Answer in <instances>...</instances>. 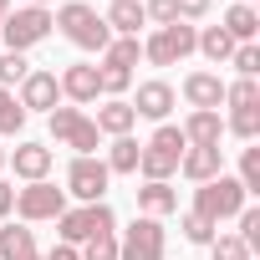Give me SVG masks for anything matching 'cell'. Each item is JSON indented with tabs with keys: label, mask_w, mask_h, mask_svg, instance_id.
<instances>
[{
	"label": "cell",
	"mask_w": 260,
	"mask_h": 260,
	"mask_svg": "<svg viewBox=\"0 0 260 260\" xmlns=\"http://www.w3.org/2000/svg\"><path fill=\"white\" fill-rule=\"evenodd\" d=\"M224 102H230V112H235V107H260V82H255V77L224 82Z\"/></svg>",
	"instance_id": "obj_26"
},
{
	"label": "cell",
	"mask_w": 260,
	"mask_h": 260,
	"mask_svg": "<svg viewBox=\"0 0 260 260\" xmlns=\"http://www.w3.org/2000/svg\"><path fill=\"white\" fill-rule=\"evenodd\" d=\"M26 77H31V61H26L21 51H0V87L11 92V87H21Z\"/></svg>",
	"instance_id": "obj_28"
},
{
	"label": "cell",
	"mask_w": 260,
	"mask_h": 260,
	"mask_svg": "<svg viewBox=\"0 0 260 260\" xmlns=\"http://www.w3.org/2000/svg\"><path fill=\"white\" fill-rule=\"evenodd\" d=\"M21 127H26V107L16 102V92H6V87H0V133H6V138H16Z\"/></svg>",
	"instance_id": "obj_27"
},
{
	"label": "cell",
	"mask_w": 260,
	"mask_h": 260,
	"mask_svg": "<svg viewBox=\"0 0 260 260\" xmlns=\"http://www.w3.org/2000/svg\"><path fill=\"white\" fill-rule=\"evenodd\" d=\"M46 117H51V138H56V143H67V148H77V158H92V153L102 148L97 122H92L82 107H51Z\"/></svg>",
	"instance_id": "obj_4"
},
{
	"label": "cell",
	"mask_w": 260,
	"mask_h": 260,
	"mask_svg": "<svg viewBox=\"0 0 260 260\" xmlns=\"http://www.w3.org/2000/svg\"><path fill=\"white\" fill-rule=\"evenodd\" d=\"M31 6H51V0H31Z\"/></svg>",
	"instance_id": "obj_42"
},
{
	"label": "cell",
	"mask_w": 260,
	"mask_h": 260,
	"mask_svg": "<svg viewBox=\"0 0 260 260\" xmlns=\"http://www.w3.org/2000/svg\"><path fill=\"white\" fill-rule=\"evenodd\" d=\"M138 56H143V41H138V36H112L107 51H102V72H122V77H133Z\"/></svg>",
	"instance_id": "obj_20"
},
{
	"label": "cell",
	"mask_w": 260,
	"mask_h": 260,
	"mask_svg": "<svg viewBox=\"0 0 260 260\" xmlns=\"http://www.w3.org/2000/svg\"><path fill=\"white\" fill-rule=\"evenodd\" d=\"M143 16L153 21V26H174L179 16H174V0H143Z\"/></svg>",
	"instance_id": "obj_36"
},
{
	"label": "cell",
	"mask_w": 260,
	"mask_h": 260,
	"mask_svg": "<svg viewBox=\"0 0 260 260\" xmlns=\"http://www.w3.org/2000/svg\"><path fill=\"white\" fill-rule=\"evenodd\" d=\"M209 255H214V260H250V250H245L240 235H214V240H209Z\"/></svg>",
	"instance_id": "obj_33"
},
{
	"label": "cell",
	"mask_w": 260,
	"mask_h": 260,
	"mask_svg": "<svg viewBox=\"0 0 260 260\" xmlns=\"http://www.w3.org/2000/svg\"><path fill=\"white\" fill-rule=\"evenodd\" d=\"M41 260H82V255H77V245H56V250L41 255Z\"/></svg>",
	"instance_id": "obj_39"
},
{
	"label": "cell",
	"mask_w": 260,
	"mask_h": 260,
	"mask_svg": "<svg viewBox=\"0 0 260 260\" xmlns=\"http://www.w3.org/2000/svg\"><path fill=\"white\" fill-rule=\"evenodd\" d=\"M174 16L179 21H199V16H209V0H174Z\"/></svg>",
	"instance_id": "obj_37"
},
{
	"label": "cell",
	"mask_w": 260,
	"mask_h": 260,
	"mask_svg": "<svg viewBox=\"0 0 260 260\" xmlns=\"http://www.w3.org/2000/svg\"><path fill=\"white\" fill-rule=\"evenodd\" d=\"M164 255H169L164 219H148V214H138L117 240V260H164Z\"/></svg>",
	"instance_id": "obj_6"
},
{
	"label": "cell",
	"mask_w": 260,
	"mask_h": 260,
	"mask_svg": "<svg viewBox=\"0 0 260 260\" xmlns=\"http://www.w3.org/2000/svg\"><path fill=\"white\" fill-rule=\"evenodd\" d=\"M179 174H184V179H194V184L219 179V174H224V148H219V143H214V148H184Z\"/></svg>",
	"instance_id": "obj_15"
},
{
	"label": "cell",
	"mask_w": 260,
	"mask_h": 260,
	"mask_svg": "<svg viewBox=\"0 0 260 260\" xmlns=\"http://www.w3.org/2000/svg\"><path fill=\"white\" fill-rule=\"evenodd\" d=\"M102 21H107V31H112V36H138V26H148L143 0H112Z\"/></svg>",
	"instance_id": "obj_21"
},
{
	"label": "cell",
	"mask_w": 260,
	"mask_h": 260,
	"mask_svg": "<svg viewBox=\"0 0 260 260\" xmlns=\"http://www.w3.org/2000/svg\"><path fill=\"white\" fill-rule=\"evenodd\" d=\"M230 67H235L240 77H255V72H260V46H255V41H245V46H235V56H230Z\"/></svg>",
	"instance_id": "obj_34"
},
{
	"label": "cell",
	"mask_w": 260,
	"mask_h": 260,
	"mask_svg": "<svg viewBox=\"0 0 260 260\" xmlns=\"http://www.w3.org/2000/svg\"><path fill=\"white\" fill-rule=\"evenodd\" d=\"M11 214H16V184L0 179V219H11Z\"/></svg>",
	"instance_id": "obj_38"
},
{
	"label": "cell",
	"mask_w": 260,
	"mask_h": 260,
	"mask_svg": "<svg viewBox=\"0 0 260 260\" xmlns=\"http://www.w3.org/2000/svg\"><path fill=\"white\" fill-rule=\"evenodd\" d=\"M179 209V194H174V184H164V179H143V189H138V214H148V219H164V214H174Z\"/></svg>",
	"instance_id": "obj_18"
},
{
	"label": "cell",
	"mask_w": 260,
	"mask_h": 260,
	"mask_svg": "<svg viewBox=\"0 0 260 260\" xmlns=\"http://www.w3.org/2000/svg\"><path fill=\"white\" fill-rule=\"evenodd\" d=\"M16 102L26 107V117H31V112H51V107H61V82H56V72H36V67H31V77L21 82Z\"/></svg>",
	"instance_id": "obj_11"
},
{
	"label": "cell",
	"mask_w": 260,
	"mask_h": 260,
	"mask_svg": "<svg viewBox=\"0 0 260 260\" xmlns=\"http://www.w3.org/2000/svg\"><path fill=\"white\" fill-rule=\"evenodd\" d=\"M6 16H11V0H0V21H6Z\"/></svg>",
	"instance_id": "obj_40"
},
{
	"label": "cell",
	"mask_w": 260,
	"mask_h": 260,
	"mask_svg": "<svg viewBox=\"0 0 260 260\" xmlns=\"http://www.w3.org/2000/svg\"><path fill=\"white\" fill-rule=\"evenodd\" d=\"M179 133H184L189 148H214V143L224 138V122H219V112H189Z\"/></svg>",
	"instance_id": "obj_19"
},
{
	"label": "cell",
	"mask_w": 260,
	"mask_h": 260,
	"mask_svg": "<svg viewBox=\"0 0 260 260\" xmlns=\"http://www.w3.org/2000/svg\"><path fill=\"white\" fill-rule=\"evenodd\" d=\"M16 214H21L26 224L56 219V214H67V189H56L51 179H41V184H26V189H16Z\"/></svg>",
	"instance_id": "obj_8"
},
{
	"label": "cell",
	"mask_w": 260,
	"mask_h": 260,
	"mask_svg": "<svg viewBox=\"0 0 260 260\" xmlns=\"http://www.w3.org/2000/svg\"><path fill=\"white\" fill-rule=\"evenodd\" d=\"M0 260H41L36 235L26 224H6V230H0Z\"/></svg>",
	"instance_id": "obj_22"
},
{
	"label": "cell",
	"mask_w": 260,
	"mask_h": 260,
	"mask_svg": "<svg viewBox=\"0 0 260 260\" xmlns=\"http://www.w3.org/2000/svg\"><path fill=\"white\" fill-rule=\"evenodd\" d=\"M56 26H61V36L72 41V46H82V51H107V41H112V31H107V21L87 6V0H67V6L51 16Z\"/></svg>",
	"instance_id": "obj_1"
},
{
	"label": "cell",
	"mask_w": 260,
	"mask_h": 260,
	"mask_svg": "<svg viewBox=\"0 0 260 260\" xmlns=\"http://www.w3.org/2000/svg\"><path fill=\"white\" fill-rule=\"evenodd\" d=\"M82 260H117V230H102V235H92L82 250H77Z\"/></svg>",
	"instance_id": "obj_31"
},
{
	"label": "cell",
	"mask_w": 260,
	"mask_h": 260,
	"mask_svg": "<svg viewBox=\"0 0 260 260\" xmlns=\"http://www.w3.org/2000/svg\"><path fill=\"white\" fill-rule=\"evenodd\" d=\"M194 41H199V26L174 21V26H158V31L143 41V56H148L153 67H179V61L194 51Z\"/></svg>",
	"instance_id": "obj_7"
},
{
	"label": "cell",
	"mask_w": 260,
	"mask_h": 260,
	"mask_svg": "<svg viewBox=\"0 0 260 260\" xmlns=\"http://www.w3.org/2000/svg\"><path fill=\"white\" fill-rule=\"evenodd\" d=\"M224 127H230L235 138H245V143H255V138H260V107H235Z\"/></svg>",
	"instance_id": "obj_29"
},
{
	"label": "cell",
	"mask_w": 260,
	"mask_h": 260,
	"mask_svg": "<svg viewBox=\"0 0 260 260\" xmlns=\"http://www.w3.org/2000/svg\"><path fill=\"white\" fill-rule=\"evenodd\" d=\"M224 31H230L235 46L255 41V36H260V16H255V6H240V0H235V6L224 11Z\"/></svg>",
	"instance_id": "obj_24"
},
{
	"label": "cell",
	"mask_w": 260,
	"mask_h": 260,
	"mask_svg": "<svg viewBox=\"0 0 260 260\" xmlns=\"http://www.w3.org/2000/svg\"><path fill=\"white\" fill-rule=\"evenodd\" d=\"M6 164H11L26 184H41V179L51 174V148H46V143H21L16 153H6Z\"/></svg>",
	"instance_id": "obj_16"
},
{
	"label": "cell",
	"mask_w": 260,
	"mask_h": 260,
	"mask_svg": "<svg viewBox=\"0 0 260 260\" xmlns=\"http://www.w3.org/2000/svg\"><path fill=\"white\" fill-rule=\"evenodd\" d=\"M56 224H61V245H87L92 235L117 230V219H112V209H107V204H82V209H67V214H56Z\"/></svg>",
	"instance_id": "obj_9"
},
{
	"label": "cell",
	"mask_w": 260,
	"mask_h": 260,
	"mask_svg": "<svg viewBox=\"0 0 260 260\" xmlns=\"http://www.w3.org/2000/svg\"><path fill=\"white\" fill-rule=\"evenodd\" d=\"M194 51H204L214 67H224V61L235 56V41H230V31H224V26H204V31H199V41H194Z\"/></svg>",
	"instance_id": "obj_25"
},
{
	"label": "cell",
	"mask_w": 260,
	"mask_h": 260,
	"mask_svg": "<svg viewBox=\"0 0 260 260\" xmlns=\"http://www.w3.org/2000/svg\"><path fill=\"white\" fill-rule=\"evenodd\" d=\"M56 82H61V97H67V102H97V97H102V77H97L92 61H72Z\"/></svg>",
	"instance_id": "obj_12"
},
{
	"label": "cell",
	"mask_w": 260,
	"mask_h": 260,
	"mask_svg": "<svg viewBox=\"0 0 260 260\" xmlns=\"http://www.w3.org/2000/svg\"><path fill=\"white\" fill-rule=\"evenodd\" d=\"M179 230H184V240H189V245H209V240L219 235V224H209V219H204V214H194V209L179 219Z\"/></svg>",
	"instance_id": "obj_30"
},
{
	"label": "cell",
	"mask_w": 260,
	"mask_h": 260,
	"mask_svg": "<svg viewBox=\"0 0 260 260\" xmlns=\"http://www.w3.org/2000/svg\"><path fill=\"white\" fill-rule=\"evenodd\" d=\"M184 133L174 122H158V133L143 143V158H138V174L143 179H164L169 184V174H179V158H184Z\"/></svg>",
	"instance_id": "obj_2"
},
{
	"label": "cell",
	"mask_w": 260,
	"mask_h": 260,
	"mask_svg": "<svg viewBox=\"0 0 260 260\" xmlns=\"http://www.w3.org/2000/svg\"><path fill=\"white\" fill-rule=\"evenodd\" d=\"M240 6H250V0H240Z\"/></svg>",
	"instance_id": "obj_43"
},
{
	"label": "cell",
	"mask_w": 260,
	"mask_h": 260,
	"mask_svg": "<svg viewBox=\"0 0 260 260\" xmlns=\"http://www.w3.org/2000/svg\"><path fill=\"white\" fill-rule=\"evenodd\" d=\"M235 219H240V240H245V250H255V245H260V209H255V204H245Z\"/></svg>",
	"instance_id": "obj_35"
},
{
	"label": "cell",
	"mask_w": 260,
	"mask_h": 260,
	"mask_svg": "<svg viewBox=\"0 0 260 260\" xmlns=\"http://www.w3.org/2000/svg\"><path fill=\"white\" fill-rule=\"evenodd\" d=\"M0 169H6V148H0Z\"/></svg>",
	"instance_id": "obj_41"
},
{
	"label": "cell",
	"mask_w": 260,
	"mask_h": 260,
	"mask_svg": "<svg viewBox=\"0 0 260 260\" xmlns=\"http://www.w3.org/2000/svg\"><path fill=\"white\" fill-rule=\"evenodd\" d=\"M184 102H189L194 112H219L224 82H219L214 72H189V77H184Z\"/></svg>",
	"instance_id": "obj_13"
},
{
	"label": "cell",
	"mask_w": 260,
	"mask_h": 260,
	"mask_svg": "<svg viewBox=\"0 0 260 260\" xmlns=\"http://www.w3.org/2000/svg\"><path fill=\"white\" fill-rule=\"evenodd\" d=\"M240 189L245 194H260V148H245L240 153Z\"/></svg>",
	"instance_id": "obj_32"
},
{
	"label": "cell",
	"mask_w": 260,
	"mask_h": 260,
	"mask_svg": "<svg viewBox=\"0 0 260 260\" xmlns=\"http://www.w3.org/2000/svg\"><path fill=\"white\" fill-rule=\"evenodd\" d=\"M51 11L46 6H21L16 16H6V21H0V36H6V51H31V46H41L46 36H51Z\"/></svg>",
	"instance_id": "obj_5"
},
{
	"label": "cell",
	"mask_w": 260,
	"mask_h": 260,
	"mask_svg": "<svg viewBox=\"0 0 260 260\" xmlns=\"http://www.w3.org/2000/svg\"><path fill=\"white\" fill-rule=\"evenodd\" d=\"M174 102H179V92H174L169 82H138L133 112H138V117H148V122H164V117L174 112Z\"/></svg>",
	"instance_id": "obj_14"
},
{
	"label": "cell",
	"mask_w": 260,
	"mask_h": 260,
	"mask_svg": "<svg viewBox=\"0 0 260 260\" xmlns=\"http://www.w3.org/2000/svg\"><path fill=\"white\" fill-rule=\"evenodd\" d=\"M245 189H240V179H230V174H219V179H209V184H199L194 189V214H204L209 224H219V219H235L240 209H245Z\"/></svg>",
	"instance_id": "obj_3"
},
{
	"label": "cell",
	"mask_w": 260,
	"mask_h": 260,
	"mask_svg": "<svg viewBox=\"0 0 260 260\" xmlns=\"http://www.w3.org/2000/svg\"><path fill=\"white\" fill-rule=\"evenodd\" d=\"M138 158H143V143L133 133H122V138H112L102 164H107V174H138Z\"/></svg>",
	"instance_id": "obj_23"
},
{
	"label": "cell",
	"mask_w": 260,
	"mask_h": 260,
	"mask_svg": "<svg viewBox=\"0 0 260 260\" xmlns=\"http://www.w3.org/2000/svg\"><path fill=\"white\" fill-rule=\"evenodd\" d=\"M97 133H107V138H122V133H133V122H138V112H133V102L127 97H107L102 107H97Z\"/></svg>",
	"instance_id": "obj_17"
},
{
	"label": "cell",
	"mask_w": 260,
	"mask_h": 260,
	"mask_svg": "<svg viewBox=\"0 0 260 260\" xmlns=\"http://www.w3.org/2000/svg\"><path fill=\"white\" fill-rule=\"evenodd\" d=\"M107 184H112V174H107L102 158H72V169H67V194H77L82 204H102Z\"/></svg>",
	"instance_id": "obj_10"
}]
</instances>
